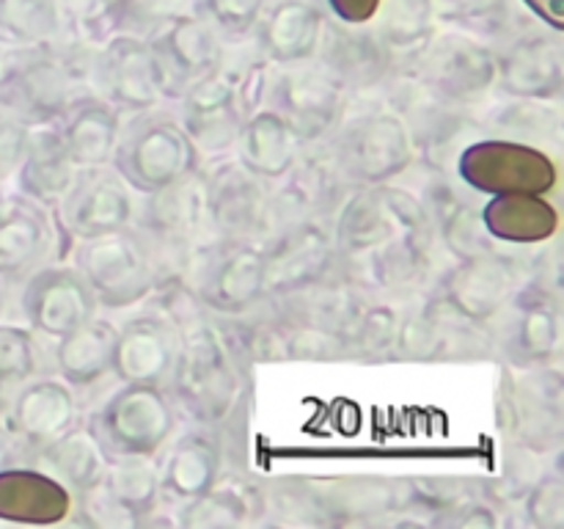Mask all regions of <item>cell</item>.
Masks as SVG:
<instances>
[{
	"mask_svg": "<svg viewBox=\"0 0 564 529\" xmlns=\"http://www.w3.org/2000/svg\"><path fill=\"white\" fill-rule=\"evenodd\" d=\"M138 215V231L147 242L182 246L207 224V204H204V182L198 174L185 176L169 187L147 193Z\"/></svg>",
	"mask_w": 564,
	"mask_h": 529,
	"instance_id": "25",
	"label": "cell"
},
{
	"mask_svg": "<svg viewBox=\"0 0 564 529\" xmlns=\"http://www.w3.org/2000/svg\"><path fill=\"white\" fill-rule=\"evenodd\" d=\"M556 121V114L540 99H516L512 105L501 108L496 114V125L507 132L516 136L512 141H523L527 138H545L549 136L551 125Z\"/></svg>",
	"mask_w": 564,
	"mask_h": 529,
	"instance_id": "47",
	"label": "cell"
},
{
	"mask_svg": "<svg viewBox=\"0 0 564 529\" xmlns=\"http://www.w3.org/2000/svg\"><path fill=\"white\" fill-rule=\"evenodd\" d=\"M220 452L218 441L209 433H185L174 441L165 466L160 472V490L176 501H191L207 494L218 483Z\"/></svg>",
	"mask_w": 564,
	"mask_h": 529,
	"instance_id": "34",
	"label": "cell"
},
{
	"mask_svg": "<svg viewBox=\"0 0 564 529\" xmlns=\"http://www.w3.org/2000/svg\"><path fill=\"white\" fill-rule=\"evenodd\" d=\"M394 350L400 358H413V361H430V358L444 356V334H441L438 317L427 303L416 314L400 320Z\"/></svg>",
	"mask_w": 564,
	"mask_h": 529,
	"instance_id": "45",
	"label": "cell"
},
{
	"mask_svg": "<svg viewBox=\"0 0 564 529\" xmlns=\"http://www.w3.org/2000/svg\"><path fill=\"white\" fill-rule=\"evenodd\" d=\"M0 99L22 125H55L77 99L75 72L53 47L50 53H33L9 72Z\"/></svg>",
	"mask_w": 564,
	"mask_h": 529,
	"instance_id": "17",
	"label": "cell"
},
{
	"mask_svg": "<svg viewBox=\"0 0 564 529\" xmlns=\"http://www.w3.org/2000/svg\"><path fill=\"white\" fill-rule=\"evenodd\" d=\"M408 501L419 510H435L441 512L452 510L460 501L471 499V488L466 485V479L457 477H413L405 485Z\"/></svg>",
	"mask_w": 564,
	"mask_h": 529,
	"instance_id": "48",
	"label": "cell"
},
{
	"mask_svg": "<svg viewBox=\"0 0 564 529\" xmlns=\"http://www.w3.org/2000/svg\"><path fill=\"white\" fill-rule=\"evenodd\" d=\"M433 224L438 226L441 240L446 242L452 253L457 259H468V257H479V253L496 251L494 240L485 231L482 215L474 204L463 202L460 196H446L438 202V209L435 215H430Z\"/></svg>",
	"mask_w": 564,
	"mask_h": 529,
	"instance_id": "40",
	"label": "cell"
},
{
	"mask_svg": "<svg viewBox=\"0 0 564 529\" xmlns=\"http://www.w3.org/2000/svg\"><path fill=\"white\" fill-rule=\"evenodd\" d=\"M248 512H251V501H248L246 490L237 488V485L215 483L207 494L185 501L180 523L187 529L237 527V523L246 521Z\"/></svg>",
	"mask_w": 564,
	"mask_h": 529,
	"instance_id": "43",
	"label": "cell"
},
{
	"mask_svg": "<svg viewBox=\"0 0 564 529\" xmlns=\"http://www.w3.org/2000/svg\"><path fill=\"white\" fill-rule=\"evenodd\" d=\"M435 523H449V527H463V529H494L499 523V516L494 512V507L482 505L471 496V499L460 501L452 510L435 516Z\"/></svg>",
	"mask_w": 564,
	"mask_h": 529,
	"instance_id": "51",
	"label": "cell"
},
{
	"mask_svg": "<svg viewBox=\"0 0 564 529\" xmlns=\"http://www.w3.org/2000/svg\"><path fill=\"white\" fill-rule=\"evenodd\" d=\"M416 80L455 105L485 97L496 83V55L463 36L427 42L416 53Z\"/></svg>",
	"mask_w": 564,
	"mask_h": 529,
	"instance_id": "15",
	"label": "cell"
},
{
	"mask_svg": "<svg viewBox=\"0 0 564 529\" xmlns=\"http://www.w3.org/2000/svg\"><path fill=\"white\" fill-rule=\"evenodd\" d=\"M264 262V301L301 292L317 281L334 276L336 246L328 224L306 220V224L281 226L279 235L262 248Z\"/></svg>",
	"mask_w": 564,
	"mask_h": 529,
	"instance_id": "9",
	"label": "cell"
},
{
	"mask_svg": "<svg viewBox=\"0 0 564 529\" xmlns=\"http://www.w3.org/2000/svg\"><path fill=\"white\" fill-rule=\"evenodd\" d=\"M72 512V490L44 468H0V521L53 527Z\"/></svg>",
	"mask_w": 564,
	"mask_h": 529,
	"instance_id": "27",
	"label": "cell"
},
{
	"mask_svg": "<svg viewBox=\"0 0 564 529\" xmlns=\"http://www.w3.org/2000/svg\"><path fill=\"white\" fill-rule=\"evenodd\" d=\"M527 523L534 529H562L564 527V485L562 474L543 472L527 490Z\"/></svg>",
	"mask_w": 564,
	"mask_h": 529,
	"instance_id": "46",
	"label": "cell"
},
{
	"mask_svg": "<svg viewBox=\"0 0 564 529\" xmlns=\"http://www.w3.org/2000/svg\"><path fill=\"white\" fill-rule=\"evenodd\" d=\"M176 424L174 402L163 386L124 384L99 406L88 433L108 457H154Z\"/></svg>",
	"mask_w": 564,
	"mask_h": 529,
	"instance_id": "4",
	"label": "cell"
},
{
	"mask_svg": "<svg viewBox=\"0 0 564 529\" xmlns=\"http://www.w3.org/2000/svg\"><path fill=\"white\" fill-rule=\"evenodd\" d=\"M42 461L44 472L61 479L66 488L86 494L94 485H99L108 457L102 455V450H99V444L88 430L69 428L58 439L42 446Z\"/></svg>",
	"mask_w": 564,
	"mask_h": 529,
	"instance_id": "38",
	"label": "cell"
},
{
	"mask_svg": "<svg viewBox=\"0 0 564 529\" xmlns=\"http://www.w3.org/2000/svg\"><path fill=\"white\" fill-rule=\"evenodd\" d=\"M169 389L182 411L198 424H220L235 408L240 391L237 367L218 331L202 320L180 331Z\"/></svg>",
	"mask_w": 564,
	"mask_h": 529,
	"instance_id": "2",
	"label": "cell"
},
{
	"mask_svg": "<svg viewBox=\"0 0 564 529\" xmlns=\"http://www.w3.org/2000/svg\"><path fill=\"white\" fill-rule=\"evenodd\" d=\"M501 400V419L518 446L545 455L562 439V378L545 367H523L518 378H510Z\"/></svg>",
	"mask_w": 564,
	"mask_h": 529,
	"instance_id": "12",
	"label": "cell"
},
{
	"mask_svg": "<svg viewBox=\"0 0 564 529\" xmlns=\"http://www.w3.org/2000/svg\"><path fill=\"white\" fill-rule=\"evenodd\" d=\"M518 290V268L512 259L488 251L460 259L441 276L433 298L471 323L485 325L510 303Z\"/></svg>",
	"mask_w": 564,
	"mask_h": 529,
	"instance_id": "16",
	"label": "cell"
},
{
	"mask_svg": "<svg viewBox=\"0 0 564 529\" xmlns=\"http://www.w3.org/2000/svg\"><path fill=\"white\" fill-rule=\"evenodd\" d=\"M209 229L226 240H253L270 226L268 180L240 160H224L202 176Z\"/></svg>",
	"mask_w": 564,
	"mask_h": 529,
	"instance_id": "11",
	"label": "cell"
},
{
	"mask_svg": "<svg viewBox=\"0 0 564 529\" xmlns=\"http://www.w3.org/2000/svg\"><path fill=\"white\" fill-rule=\"evenodd\" d=\"M55 215L66 235L75 240H91L127 229L135 218V202L130 185L116 171L99 165V169H80L55 207Z\"/></svg>",
	"mask_w": 564,
	"mask_h": 529,
	"instance_id": "14",
	"label": "cell"
},
{
	"mask_svg": "<svg viewBox=\"0 0 564 529\" xmlns=\"http://www.w3.org/2000/svg\"><path fill=\"white\" fill-rule=\"evenodd\" d=\"M22 312L33 328L61 339L94 317L97 298L88 290L80 270L66 268V264H50V268L36 270L28 281L25 295H22Z\"/></svg>",
	"mask_w": 564,
	"mask_h": 529,
	"instance_id": "19",
	"label": "cell"
},
{
	"mask_svg": "<svg viewBox=\"0 0 564 529\" xmlns=\"http://www.w3.org/2000/svg\"><path fill=\"white\" fill-rule=\"evenodd\" d=\"M264 0H204V14L215 31L242 36L259 22Z\"/></svg>",
	"mask_w": 564,
	"mask_h": 529,
	"instance_id": "50",
	"label": "cell"
},
{
	"mask_svg": "<svg viewBox=\"0 0 564 529\" xmlns=\"http://www.w3.org/2000/svg\"><path fill=\"white\" fill-rule=\"evenodd\" d=\"M77 165L72 163L64 147L58 127L50 125L47 130L28 136L25 154H22L20 187L33 204L55 209L77 176Z\"/></svg>",
	"mask_w": 564,
	"mask_h": 529,
	"instance_id": "32",
	"label": "cell"
},
{
	"mask_svg": "<svg viewBox=\"0 0 564 529\" xmlns=\"http://www.w3.org/2000/svg\"><path fill=\"white\" fill-rule=\"evenodd\" d=\"M490 240L507 246H538L549 242L560 229V213L540 193H505L490 196L479 209Z\"/></svg>",
	"mask_w": 564,
	"mask_h": 529,
	"instance_id": "29",
	"label": "cell"
},
{
	"mask_svg": "<svg viewBox=\"0 0 564 529\" xmlns=\"http://www.w3.org/2000/svg\"><path fill=\"white\" fill-rule=\"evenodd\" d=\"M110 163L130 191L147 196L196 174L198 152L180 121L165 114L138 110L124 127H119Z\"/></svg>",
	"mask_w": 564,
	"mask_h": 529,
	"instance_id": "3",
	"label": "cell"
},
{
	"mask_svg": "<svg viewBox=\"0 0 564 529\" xmlns=\"http://www.w3.org/2000/svg\"><path fill=\"white\" fill-rule=\"evenodd\" d=\"M496 80L516 99L549 102L562 94V47L545 36H523L496 55Z\"/></svg>",
	"mask_w": 564,
	"mask_h": 529,
	"instance_id": "26",
	"label": "cell"
},
{
	"mask_svg": "<svg viewBox=\"0 0 564 529\" xmlns=\"http://www.w3.org/2000/svg\"><path fill=\"white\" fill-rule=\"evenodd\" d=\"M317 53L323 58L325 75L345 91L375 88L389 75L391 66V50L378 33L364 31V25L325 22Z\"/></svg>",
	"mask_w": 564,
	"mask_h": 529,
	"instance_id": "24",
	"label": "cell"
},
{
	"mask_svg": "<svg viewBox=\"0 0 564 529\" xmlns=\"http://www.w3.org/2000/svg\"><path fill=\"white\" fill-rule=\"evenodd\" d=\"M152 53L163 75L165 97H182L187 86L220 64V44L215 28L202 17H171L152 39Z\"/></svg>",
	"mask_w": 564,
	"mask_h": 529,
	"instance_id": "18",
	"label": "cell"
},
{
	"mask_svg": "<svg viewBox=\"0 0 564 529\" xmlns=\"http://www.w3.org/2000/svg\"><path fill=\"white\" fill-rule=\"evenodd\" d=\"M400 320V312L394 306L364 301V306L352 317L350 328L345 331L347 356L378 358L394 350Z\"/></svg>",
	"mask_w": 564,
	"mask_h": 529,
	"instance_id": "42",
	"label": "cell"
},
{
	"mask_svg": "<svg viewBox=\"0 0 564 529\" xmlns=\"http://www.w3.org/2000/svg\"><path fill=\"white\" fill-rule=\"evenodd\" d=\"M152 457H110L105 463L99 488L110 501L130 518L132 523L158 507L160 499V472L152 466Z\"/></svg>",
	"mask_w": 564,
	"mask_h": 529,
	"instance_id": "37",
	"label": "cell"
},
{
	"mask_svg": "<svg viewBox=\"0 0 564 529\" xmlns=\"http://www.w3.org/2000/svg\"><path fill=\"white\" fill-rule=\"evenodd\" d=\"M180 350V331L160 312L138 314L116 331L113 373L124 384L169 386Z\"/></svg>",
	"mask_w": 564,
	"mask_h": 529,
	"instance_id": "21",
	"label": "cell"
},
{
	"mask_svg": "<svg viewBox=\"0 0 564 529\" xmlns=\"http://www.w3.org/2000/svg\"><path fill=\"white\" fill-rule=\"evenodd\" d=\"M394 105V114L405 125L413 149H422L424 154H438L441 149L449 147L463 127V116L455 110V102L438 97L419 80L416 86L400 88Z\"/></svg>",
	"mask_w": 564,
	"mask_h": 529,
	"instance_id": "33",
	"label": "cell"
},
{
	"mask_svg": "<svg viewBox=\"0 0 564 529\" xmlns=\"http://www.w3.org/2000/svg\"><path fill=\"white\" fill-rule=\"evenodd\" d=\"M113 347L116 328L108 320H86L61 336L55 347V364H58L61 380L69 386H91L113 373Z\"/></svg>",
	"mask_w": 564,
	"mask_h": 529,
	"instance_id": "36",
	"label": "cell"
},
{
	"mask_svg": "<svg viewBox=\"0 0 564 529\" xmlns=\"http://www.w3.org/2000/svg\"><path fill=\"white\" fill-rule=\"evenodd\" d=\"M36 373V347L28 331L0 328V380H28Z\"/></svg>",
	"mask_w": 564,
	"mask_h": 529,
	"instance_id": "49",
	"label": "cell"
},
{
	"mask_svg": "<svg viewBox=\"0 0 564 529\" xmlns=\"http://www.w3.org/2000/svg\"><path fill=\"white\" fill-rule=\"evenodd\" d=\"M268 88L273 110L281 114L301 143L328 141L345 121L347 91L323 69L292 64L281 69Z\"/></svg>",
	"mask_w": 564,
	"mask_h": 529,
	"instance_id": "10",
	"label": "cell"
},
{
	"mask_svg": "<svg viewBox=\"0 0 564 529\" xmlns=\"http://www.w3.org/2000/svg\"><path fill=\"white\" fill-rule=\"evenodd\" d=\"M325 20L308 0H279L259 25V47L273 64H303L317 55Z\"/></svg>",
	"mask_w": 564,
	"mask_h": 529,
	"instance_id": "30",
	"label": "cell"
},
{
	"mask_svg": "<svg viewBox=\"0 0 564 529\" xmlns=\"http://www.w3.org/2000/svg\"><path fill=\"white\" fill-rule=\"evenodd\" d=\"M521 3L554 33L564 31V0H521Z\"/></svg>",
	"mask_w": 564,
	"mask_h": 529,
	"instance_id": "53",
	"label": "cell"
},
{
	"mask_svg": "<svg viewBox=\"0 0 564 529\" xmlns=\"http://www.w3.org/2000/svg\"><path fill=\"white\" fill-rule=\"evenodd\" d=\"M242 72L215 66L209 75L196 80L182 94V130L187 132L196 152L224 154L237 143L246 121L240 108Z\"/></svg>",
	"mask_w": 564,
	"mask_h": 529,
	"instance_id": "13",
	"label": "cell"
},
{
	"mask_svg": "<svg viewBox=\"0 0 564 529\" xmlns=\"http://www.w3.org/2000/svg\"><path fill=\"white\" fill-rule=\"evenodd\" d=\"M457 176L485 196L540 193L549 196L560 180L554 158L512 138H479L457 154Z\"/></svg>",
	"mask_w": 564,
	"mask_h": 529,
	"instance_id": "7",
	"label": "cell"
},
{
	"mask_svg": "<svg viewBox=\"0 0 564 529\" xmlns=\"http://www.w3.org/2000/svg\"><path fill=\"white\" fill-rule=\"evenodd\" d=\"M0 303H3V281H0Z\"/></svg>",
	"mask_w": 564,
	"mask_h": 529,
	"instance_id": "54",
	"label": "cell"
},
{
	"mask_svg": "<svg viewBox=\"0 0 564 529\" xmlns=\"http://www.w3.org/2000/svg\"><path fill=\"white\" fill-rule=\"evenodd\" d=\"M427 207L413 193L389 185H361L341 198L334 220L336 257L358 264L400 235H433Z\"/></svg>",
	"mask_w": 564,
	"mask_h": 529,
	"instance_id": "1",
	"label": "cell"
},
{
	"mask_svg": "<svg viewBox=\"0 0 564 529\" xmlns=\"http://www.w3.org/2000/svg\"><path fill=\"white\" fill-rule=\"evenodd\" d=\"M47 242V220L39 204H14L0 218V273H25L42 259Z\"/></svg>",
	"mask_w": 564,
	"mask_h": 529,
	"instance_id": "39",
	"label": "cell"
},
{
	"mask_svg": "<svg viewBox=\"0 0 564 529\" xmlns=\"http://www.w3.org/2000/svg\"><path fill=\"white\" fill-rule=\"evenodd\" d=\"M325 3L341 25H367L378 17L383 0H325Z\"/></svg>",
	"mask_w": 564,
	"mask_h": 529,
	"instance_id": "52",
	"label": "cell"
},
{
	"mask_svg": "<svg viewBox=\"0 0 564 529\" xmlns=\"http://www.w3.org/2000/svg\"><path fill=\"white\" fill-rule=\"evenodd\" d=\"M6 20L22 42L31 44H53L64 25L58 0H6Z\"/></svg>",
	"mask_w": 564,
	"mask_h": 529,
	"instance_id": "44",
	"label": "cell"
},
{
	"mask_svg": "<svg viewBox=\"0 0 564 529\" xmlns=\"http://www.w3.org/2000/svg\"><path fill=\"white\" fill-rule=\"evenodd\" d=\"M14 424L22 439L39 450L66 433L75 424V395H72L69 384L44 378L28 386L17 397Z\"/></svg>",
	"mask_w": 564,
	"mask_h": 529,
	"instance_id": "35",
	"label": "cell"
},
{
	"mask_svg": "<svg viewBox=\"0 0 564 529\" xmlns=\"http://www.w3.org/2000/svg\"><path fill=\"white\" fill-rule=\"evenodd\" d=\"M75 268L105 309L135 306L158 287L152 248L147 246V237L130 226L80 240Z\"/></svg>",
	"mask_w": 564,
	"mask_h": 529,
	"instance_id": "6",
	"label": "cell"
},
{
	"mask_svg": "<svg viewBox=\"0 0 564 529\" xmlns=\"http://www.w3.org/2000/svg\"><path fill=\"white\" fill-rule=\"evenodd\" d=\"M191 290L213 312L235 317L251 312L264 301L262 248L253 240L218 237V242L198 251Z\"/></svg>",
	"mask_w": 564,
	"mask_h": 529,
	"instance_id": "8",
	"label": "cell"
},
{
	"mask_svg": "<svg viewBox=\"0 0 564 529\" xmlns=\"http://www.w3.org/2000/svg\"><path fill=\"white\" fill-rule=\"evenodd\" d=\"M328 154L347 185H383L413 165L416 149L394 110H372L350 121L328 138Z\"/></svg>",
	"mask_w": 564,
	"mask_h": 529,
	"instance_id": "5",
	"label": "cell"
},
{
	"mask_svg": "<svg viewBox=\"0 0 564 529\" xmlns=\"http://www.w3.org/2000/svg\"><path fill=\"white\" fill-rule=\"evenodd\" d=\"M119 108L105 97H77L58 119V132L77 169L108 165L119 141Z\"/></svg>",
	"mask_w": 564,
	"mask_h": 529,
	"instance_id": "28",
	"label": "cell"
},
{
	"mask_svg": "<svg viewBox=\"0 0 564 529\" xmlns=\"http://www.w3.org/2000/svg\"><path fill=\"white\" fill-rule=\"evenodd\" d=\"M505 353L516 367H545L560 347V301L551 287L532 281L512 292Z\"/></svg>",
	"mask_w": 564,
	"mask_h": 529,
	"instance_id": "23",
	"label": "cell"
},
{
	"mask_svg": "<svg viewBox=\"0 0 564 529\" xmlns=\"http://www.w3.org/2000/svg\"><path fill=\"white\" fill-rule=\"evenodd\" d=\"M383 11L380 33L389 50H419L433 36L435 6L433 0H383L378 14Z\"/></svg>",
	"mask_w": 564,
	"mask_h": 529,
	"instance_id": "41",
	"label": "cell"
},
{
	"mask_svg": "<svg viewBox=\"0 0 564 529\" xmlns=\"http://www.w3.org/2000/svg\"><path fill=\"white\" fill-rule=\"evenodd\" d=\"M345 176L334 165L330 154L325 158H297L290 174L284 176V185L275 196H270V226L279 224H306V220H319L328 224L325 218L339 209L341 198L347 191Z\"/></svg>",
	"mask_w": 564,
	"mask_h": 529,
	"instance_id": "22",
	"label": "cell"
},
{
	"mask_svg": "<svg viewBox=\"0 0 564 529\" xmlns=\"http://www.w3.org/2000/svg\"><path fill=\"white\" fill-rule=\"evenodd\" d=\"M97 80L113 108L149 110L165 97L163 75L147 39H108L97 64Z\"/></svg>",
	"mask_w": 564,
	"mask_h": 529,
	"instance_id": "20",
	"label": "cell"
},
{
	"mask_svg": "<svg viewBox=\"0 0 564 529\" xmlns=\"http://www.w3.org/2000/svg\"><path fill=\"white\" fill-rule=\"evenodd\" d=\"M237 160L262 180H284L292 165L301 158V147L295 132L290 130L281 114L273 108H259L246 116L237 136Z\"/></svg>",
	"mask_w": 564,
	"mask_h": 529,
	"instance_id": "31",
	"label": "cell"
}]
</instances>
